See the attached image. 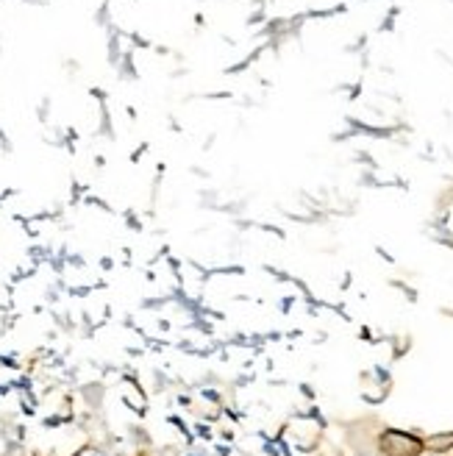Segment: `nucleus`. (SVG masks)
<instances>
[{
    "label": "nucleus",
    "mask_w": 453,
    "mask_h": 456,
    "mask_svg": "<svg viewBox=\"0 0 453 456\" xmlns=\"http://www.w3.org/2000/svg\"><path fill=\"white\" fill-rule=\"evenodd\" d=\"M378 448L384 456H420L425 451V440H420L412 431L387 428L378 437Z\"/></svg>",
    "instance_id": "nucleus-1"
},
{
    "label": "nucleus",
    "mask_w": 453,
    "mask_h": 456,
    "mask_svg": "<svg viewBox=\"0 0 453 456\" xmlns=\"http://www.w3.org/2000/svg\"><path fill=\"white\" fill-rule=\"evenodd\" d=\"M76 456H103L101 451H95V448H84L81 453H76Z\"/></svg>",
    "instance_id": "nucleus-2"
}]
</instances>
